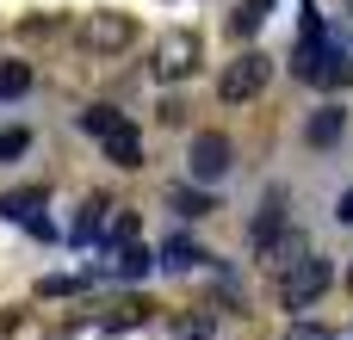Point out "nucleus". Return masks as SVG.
I'll list each match as a JSON object with an SVG mask.
<instances>
[{
  "instance_id": "1",
  "label": "nucleus",
  "mask_w": 353,
  "mask_h": 340,
  "mask_svg": "<svg viewBox=\"0 0 353 340\" xmlns=\"http://www.w3.org/2000/svg\"><path fill=\"white\" fill-rule=\"evenodd\" d=\"M292 62H298V81H310V87H347L353 81V56L341 43H323V37H304Z\"/></svg>"
},
{
  "instance_id": "2",
  "label": "nucleus",
  "mask_w": 353,
  "mask_h": 340,
  "mask_svg": "<svg viewBox=\"0 0 353 340\" xmlns=\"http://www.w3.org/2000/svg\"><path fill=\"white\" fill-rule=\"evenodd\" d=\"M267 74H273V62H267L261 50H242V56L217 74V99H223V105H242V99H254V93L267 87Z\"/></svg>"
},
{
  "instance_id": "3",
  "label": "nucleus",
  "mask_w": 353,
  "mask_h": 340,
  "mask_svg": "<svg viewBox=\"0 0 353 340\" xmlns=\"http://www.w3.org/2000/svg\"><path fill=\"white\" fill-rule=\"evenodd\" d=\"M329 285H335V266H329V260H304V266H292V273H285L279 297H285V310H310Z\"/></svg>"
},
{
  "instance_id": "4",
  "label": "nucleus",
  "mask_w": 353,
  "mask_h": 340,
  "mask_svg": "<svg viewBox=\"0 0 353 340\" xmlns=\"http://www.w3.org/2000/svg\"><path fill=\"white\" fill-rule=\"evenodd\" d=\"M130 37H137L130 12H87V19H81V43H87V50H99V56L130 50Z\"/></svg>"
},
{
  "instance_id": "5",
  "label": "nucleus",
  "mask_w": 353,
  "mask_h": 340,
  "mask_svg": "<svg viewBox=\"0 0 353 340\" xmlns=\"http://www.w3.org/2000/svg\"><path fill=\"white\" fill-rule=\"evenodd\" d=\"M230 155H236V149H230V136H223V130H199V136H192L186 167H192V180H199V186H211V180H223V173H230Z\"/></svg>"
},
{
  "instance_id": "6",
  "label": "nucleus",
  "mask_w": 353,
  "mask_h": 340,
  "mask_svg": "<svg viewBox=\"0 0 353 340\" xmlns=\"http://www.w3.org/2000/svg\"><path fill=\"white\" fill-rule=\"evenodd\" d=\"M192 62H199V37L192 31H168L161 43H155V81H180V74H192Z\"/></svg>"
},
{
  "instance_id": "7",
  "label": "nucleus",
  "mask_w": 353,
  "mask_h": 340,
  "mask_svg": "<svg viewBox=\"0 0 353 340\" xmlns=\"http://www.w3.org/2000/svg\"><path fill=\"white\" fill-rule=\"evenodd\" d=\"M341 136H347V111H341V105H316V111L304 118V142H310V149H335Z\"/></svg>"
},
{
  "instance_id": "8",
  "label": "nucleus",
  "mask_w": 353,
  "mask_h": 340,
  "mask_svg": "<svg viewBox=\"0 0 353 340\" xmlns=\"http://www.w3.org/2000/svg\"><path fill=\"white\" fill-rule=\"evenodd\" d=\"M279 235H285V198H279V192H267V198H261V211H254V223H248V248L261 254V248H267V242H279Z\"/></svg>"
},
{
  "instance_id": "9",
  "label": "nucleus",
  "mask_w": 353,
  "mask_h": 340,
  "mask_svg": "<svg viewBox=\"0 0 353 340\" xmlns=\"http://www.w3.org/2000/svg\"><path fill=\"white\" fill-rule=\"evenodd\" d=\"M37 211H43V186H19V192H0V217H12V223H25V229H31V223H43Z\"/></svg>"
},
{
  "instance_id": "10",
  "label": "nucleus",
  "mask_w": 353,
  "mask_h": 340,
  "mask_svg": "<svg viewBox=\"0 0 353 340\" xmlns=\"http://www.w3.org/2000/svg\"><path fill=\"white\" fill-rule=\"evenodd\" d=\"M99 149H105V161H112V167H143V136H137V124L112 130Z\"/></svg>"
},
{
  "instance_id": "11",
  "label": "nucleus",
  "mask_w": 353,
  "mask_h": 340,
  "mask_svg": "<svg viewBox=\"0 0 353 340\" xmlns=\"http://www.w3.org/2000/svg\"><path fill=\"white\" fill-rule=\"evenodd\" d=\"M261 260H267V266H279V273H292V266H304L310 254H304V235H298V229H285L279 242H267V248H261Z\"/></svg>"
},
{
  "instance_id": "12",
  "label": "nucleus",
  "mask_w": 353,
  "mask_h": 340,
  "mask_svg": "<svg viewBox=\"0 0 353 340\" xmlns=\"http://www.w3.org/2000/svg\"><path fill=\"white\" fill-rule=\"evenodd\" d=\"M149 266H161V260H155L143 242H124V248H118V260H112V279H143Z\"/></svg>"
},
{
  "instance_id": "13",
  "label": "nucleus",
  "mask_w": 353,
  "mask_h": 340,
  "mask_svg": "<svg viewBox=\"0 0 353 340\" xmlns=\"http://www.w3.org/2000/svg\"><path fill=\"white\" fill-rule=\"evenodd\" d=\"M124 124H130V118H118L112 105H87V111H81V130H87L93 142H105V136H112V130H124Z\"/></svg>"
},
{
  "instance_id": "14",
  "label": "nucleus",
  "mask_w": 353,
  "mask_h": 340,
  "mask_svg": "<svg viewBox=\"0 0 353 340\" xmlns=\"http://www.w3.org/2000/svg\"><path fill=\"white\" fill-rule=\"evenodd\" d=\"M199 260H205V248H199L192 235H174V242H161V266L186 273V266H199Z\"/></svg>"
},
{
  "instance_id": "15",
  "label": "nucleus",
  "mask_w": 353,
  "mask_h": 340,
  "mask_svg": "<svg viewBox=\"0 0 353 340\" xmlns=\"http://www.w3.org/2000/svg\"><path fill=\"white\" fill-rule=\"evenodd\" d=\"M267 12H273V0H242V6L230 12V31H236V37H254V31L267 25Z\"/></svg>"
},
{
  "instance_id": "16",
  "label": "nucleus",
  "mask_w": 353,
  "mask_h": 340,
  "mask_svg": "<svg viewBox=\"0 0 353 340\" xmlns=\"http://www.w3.org/2000/svg\"><path fill=\"white\" fill-rule=\"evenodd\" d=\"M168 204L180 211V217H211L217 204H211V192H199V186H174L168 192Z\"/></svg>"
},
{
  "instance_id": "17",
  "label": "nucleus",
  "mask_w": 353,
  "mask_h": 340,
  "mask_svg": "<svg viewBox=\"0 0 353 340\" xmlns=\"http://www.w3.org/2000/svg\"><path fill=\"white\" fill-rule=\"evenodd\" d=\"M31 93V62H0V99H25Z\"/></svg>"
},
{
  "instance_id": "18",
  "label": "nucleus",
  "mask_w": 353,
  "mask_h": 340,
  "mask_svg": "<svg viewBox=\"0 0 353 340\" xmlns=\"http://www.w3.org/2000/svg\"><path fill=\"white\" fill-rule=\"evenodd\" d=\"M130 235H137V217H130V211H112V217H105V235H99V242H118V248H124Z\"/></svg>"
},
{
  "instance_id": "19",
  "label": "nucleus",
  "mask_w": 353,
  "mask_h": 340,
  "mask_svg": "<svg viewBox=\"0 0 353 340\" xmlns=\"http://www.w3.org/2000/svg\"><path fill=\"white\" fill-rule=\"evenodd\" d=\"M25 149H31V130H19V124H12V130H0V161H19Z\"/></svg>"
},
{
  "instance_id": "20",
  "label": "nucleus",
  "mask_w": 353,
  "mask_h": 340,
  "mask_svg": "<svg viewBox=\"0 0 353 340\" xmlns=\"http://www.w3.org/2000/svg\"><path fill=\"white\" fill-rule=\"evenodd\" d=\"M335 217H341V223H353V186L341 192V204H335Z\"/></svg>"
},
{
  "instance_id": "21",
  "label": "nucleus",
  "mask_w": 353,
  "mask_h": 340,
  "mask_svg": "<svg viewBox=\"0 0 353 340\" xmlns=\"http://www.w3.org/2000/svg\"><path fill=\"white\" fill-rule=\"evenodd\" d=\"M285 340H329V328H292Z\"/></svg>"
},
{
  "instance_id": "22",
  "label": "nucleus",
  "mask_w": 353,
  "mask_h": 340,
  "mask_svg": "<svg viewBox=\"0 0 353 340\" xmlns=\"http://www.w3.org/2000/svg\"><path fill=\"white\" fill-rule=\"evenodd\" d=\"M347 291H353V266H347Z\"/></svg>"
}]
</instances>
